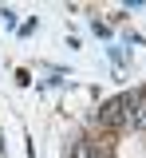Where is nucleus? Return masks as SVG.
Here are the masks:
<instances>
[{
  "mask_svg": "<svg viewBox=\"0 0 146 158\" xmlns=\"http://www.w3.org/2000/svg\"><path fill=\"white\" fill-rule=\"evenodd\" d=\"M134 103H138L134 95H119V99H111V103H103L99 118H103L107 127H111V123H123V118H130V115H134Z\"/></svg>",
  "mask_w": 146,
  "mask_h": 158,
  "instance_id": "obj_1",
  "label": "nucleus"
},
{
  "mask_svg": "<svg viewBox=\"0 0 146 158\" xmlns=\"http://www.w3.org/2000/svg\"><path fill=\"white\" fill-rule=\"evenodd\" d=\"M130 123H134L138 131H146V99H138V103H134V115H130Z\"/></svg>",
  "mask_w": 146,
  "mask_h": 158,
  "instance_id": "obj_2",
  "label": "nucleus"
}]
</instances>
